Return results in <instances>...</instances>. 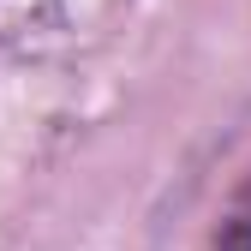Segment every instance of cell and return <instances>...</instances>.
<instances>
[{
	"instance_id": "1",
	"label": "cell",
	"mask_w": 251,
	"mask_h": 251,
	"mask_svg": "<svg viewBox=\"0 0 251 251\" xmlns=\"http://www.w3.org/2000/svg\"><path fill=\"white\" fill-rule=\"evenodd\" d=\"M209 251H251V203H239V209L227 215V227L215 233Z\"/></svg>"
}]
</instances>
